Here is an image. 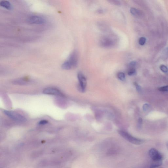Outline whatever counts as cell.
Listing matches in <instances>:
<instances>
[{
    "label": "cell",
    "mask_w": 168,
    "mask_h": 168,
    "mask_svg": "<svg viewBox=\"0 0 168 168\" xmlns=\"http://www.w3.org/2000/svg\"><path fill=\"white\" fill-rule=\"evenodd\" d=\"M159 90L161 92H168V86L160 87Z\"/></svg>",
    "instance_id": "obj_18"
},
{
    "label": "cell",
    "mask_w": 168,
    "mask_h": 168,
    "mask_svg": "<svg viewBox=\"0 0 168 168\" xmlns=\"http://www.w3.org/2000/svg\"><path fill=\"white\" fill-rule=\"evenodd\" d=\"M163 168V167H160V168Z\"/></svg>",
    "instance_id": "obj_25"
},
{
    "label": "cell",
    "mask_w": 168,
    "mask_h": 168,
    "mask_svg": "<svg viewBox=\"0 0 168 168\" xmlns=\"http://www.w3.org/2000/svg\"><path fill=\"white\" fill-rule=\"evenodd\" d=\"M0 5L3 7L8 10H11L13 9L12 5L10 2L7 1H2L0 2Z\"/></svg>",
    "instance_id": "obj_8"
},
{
    "label": "cell",
    "mask_w": 168,
    "mask_h": 168,
    "mask_svg": "<svg viewBox=\"0 0 168 168\" xmlns=\"http://www.w3.org/2000/svg\"><path fill=\"white\" fill-rule=\"evenodd\" d=\"M142 119L141 118H140L138 122L137 126L138 128H141L142 125Z\"/></svg>",
    "instance_id": "obj_20"
},
{
    "label": "cell",
    "mask_w": 168,
    "mask_h": 168,
    "mask_svg": "<svg viewBox=\"0 0 168 168\" xmlns=\"http://www.w3.org/2000/svg\"><path fill=\"white\" fill-rule=\"evenodd\" d=\"M66 61L70 64L72 68L75 67L77 65L78 61V54L77 52H73L69 55Z\"/></svg>",
    "instance_id": "obj_5"
},
{
    "label": "cell",
    "mask_w": 168,
    "mask_h": 168,
    "mask_svg": "<svg viewBox=\"0 0 168 168\" xmlns=\"http://www.w3.org/2000/svg\"><path fill=\"white\" fill-rule=\"evenodd\" d=\"M109 1L110 3L115 5L119 6L120 5H121L120 1H117V0H110V1Z\"/></svg>",
    "instance_id": "obj_17"
},
{
    "label": "cell",
    "mask_w": 168,
    "mask_h": 168,
    "mask_svg": "<svg viewBox=\"0 0 168 168\" xmlns=\"http://www.w3.org/2000/svg\"><path fill=\"white\" fill-rule=\"evenodd\" d=\"M136 74V71L134 68H130L128 72V74L130 76L135 75Z\"/></svg>",
    "instance_id": "obj_14"
},
{
    "label": "cell",
    "mask_w": 168,
    "mask_h": 168,
    "mask_svg": "<svg viewBox=\"0 0 168 168\" xmlns=\"http://www.w3.org/2000/svg\"><path fill=\"white\" fill-rule=\"evenodd\" d=\"M102 45L105 47H109L111 46L113 44V42L111 40L109 39L105 38L103 39L102 41H101Z\"/></svg>",
    "instance_id": "obj_11"
},
{
    "label": "cell",
    "mask_w": 168,
    "mask_h": 168,
    "mask_svg": "<svg viewBox=\"0 0 168 168\" xmlns=\"http://www.w3.org/2000/svg\"><path fill=\"white\" fill-rule=\"evenodd\" d=\"M137 65V63L135 61H133L131 62L130 63L129 66L130 68H134Z\"/></svg>",
    "instance_id": "obj_21"
},
{
    "label": "cell",
    "mask_w": 168,
    "mask_h": 168,
    "mask_svg": "<svg viewBox=\"0 0 168 168\" xmlns=\"http://www.w3.org/2000/svg\"><path fill=\"white\" fill-rule=\"evenodd\" d=\"M78 78L79 82V89L82 92H84L86 86V79L81 72L78 74Z\"/></svg>",
    "instance_id": "obj_6"
},
{
    "label": "cell",
    "mask_w": 168,
    "mask_h": 168,
    "mask_svg": "<svg viewBox=\"0 0 168 168\" xmlns=\"http://www.w3.org/2000/svg\"><path fill=\"white\" fill-rule=\"evenodd\" d=\"M26 22L30 24L41 25L45 24L46 20L44 18L40 16H33L28 18Z\"/></svg>",
    "instance_id": "obj_3"
},
{
    "label": "cell",
    "mask_w": 168,
    "mask_h": 168,
    "mask_svg": "<svg viewBox=\"0 0 168 168\" xmlns=\"http://www.w3.org/2000/svg\"><path fill=\"white\" fill-rule=\"evenodd\" d=\"M117 77L121 81H124L125 80V74L123 72H119L117 74Z\"/></svg>",
    "instance_id": "obj_13"
},
{
    "label": "cell",
    "mask_w": 168,
    "mask_h": 168,
    "mask_svg": "<svg viewBox=\"0 0 168 168\" xmlns=\"http://www.w3.org/2000/svg\"><path fill=\"white\" fill-rule=\"evenodd\" d=\"M160 70L163 72L166 73L168 72V69L166 66L164 65H161L160 67Z\"/></svg>",
    "instance_id": "obj_16"
},
{
    "label": "cell",
    "mask_w": 168,
    "mask_h": 168,
    "mask_svg": "<svg viewBox=\"0 0 168 168\" xmlns=\"http://www.w3.org/2000/svg\"><path fill=\"white\" fill-rule=\"evenodd\" d=\"M43 93L47 95L57 96H63V94L59 90L56 88L49 87L43 90Z\"/></svg>",
    "instance_id": "obj_7"
},
{
    "label": "cell",
    "mask_w": 168,
    "mask_h": 168,
    "mask_svg": "<svg viewBox=\"0 0 168 168\" xmlns=\"http://www.w3.org/2000/svg\"><path fill=\"white\" fill-rule=\"evenodd\" d=\"M167 147L168 150V142L167 144Z\"/></svg>",
    "instance_id": "obj_24"
},
{
    "label": "cell",
    "mask_w": 168,
    "mask_h": 168,
    "mask_svg": "<svg viewBox=\"0 0 168 168\" xmlns=\"http://www.w3.org/2000/svg\"><path fill=\"white\" fill-rule=\"evenodd\" d=\"M134 84L136 88V90L138 92H141L142 91V88L141 86H140L136 82H135L134 83Z\"/></svg>",
    "instance_id": "obj_19"
},
{
    "label": "cell",
    "mask_w": 168,
    "mask_h": 168,
    "mask_svg": "<svg viewBox=\"0 0 168 168\" xmlns=\"http://www.w3.org/2000/svg\"><path fill=\"white\" fill-rule=\"evenodd\" d=\"M162 56V58L164 60H166L168 59V47L165 48L163 51Z\"/></svg>",
    "instance_id": "obj_12"
},
{
    "label": "cell",
    "mask_w": 168,
    "mask_h": 168,
    "mask_svg": "<svg viewBox=\"0 0 168 168\" xmlns=\"http://www.w3.org/2000/svg\"><path fill=\"white\" fill-rule=\"evenodd\" d=\"M162 164V161H153L152 162L147 165L146 168H156L161 166Z\"/></svg>",
    "instance_id": "obj_10"
},
{
    "label": "cell",
    "mask_w": 168,
    "mask_h": 168,
    "mask_svg": "<svg viewBox=\"0 0 168 168\" xmlns=\"http://www.w3.org/2000/svg\"><path fill=\"white\" fill-rule=\"evenodd\" d=\"M149 155L153 161H159L162 160L163 156L155 148H152L149 150Z\"/></svg>",
    "instance_id": "obj_4"
},
{
    "label": "cell",
    "mask_w": 168,
    "mask_h": 168,
    "mask_svg": "<svg viewBox=\"0 0 168 168\" xmlns=\"http://www.w3.org/2000/svg\"><path fill=\"white\" fill-rule=\"evenodd\" d=\"M130 12L133 16L136 17H140L142 15V13L141 11L134 8H131Z\"/></svg>",
    "instance_id": "obj_9"
},
{
    "label": "cell",
    "mask_w": 168,
    "mask_h": 168,
    "mask_svg": "<svg viewBox=\"0 0 168 168\" xmlns=\"http://www.w3.org/2000/svg\"><path fill=\"white\" fill-rule=\"evenodd\" d=\"M48 123V121L46 120H42L39 122V124L40 125H46Z\"/></svg>",
    "instance_id": "obj_23"
},
{
    "label": "cell",
    "mask_w": 168,
    "mask_h": 168,
    "mask_svg": "<svg viewBox=\"0 0 168 168\" xmlns=\"http://www.w3.org/2000/svg\"><path fill=\"white\" fill-rule=\"evenodd\" d=\"M119 134L123 138L128 142L136 145H140L142 144L144 142L143 140L137 138L132 136L128 133L123 130H119L118 131Z\"/></svg>",
    "instance_id": "obj_1"
},
{
    "label": "cell",
    "mask_w": 168,
    "mask_h": 168,
    "mask_svg": "<svg viewBox=\"0 0 168 168\" xmlns=\"http://www.w3.org/2000/svg\"><path fill=\"white\" fill-rule=\"evenodd\" d=\"M149 108V105L148 104H145L143 106V109L144 111H148Z\"/></svg>",
    "instance_id": "obj_22"
},
{
    "label": "cell",
    "mask_w": 168,
    "mask_h": 168,
    "mask_svg": "<svg viewBox=\"0 0 168 168\" xmlns=\"http://www.w3.org/2000/svg\"><path fill=\"white\" fill-rule=\"evenodd\" d=\"M5 114L12 120L19 122H24L26 121V119L21 115L13 111L5 110Z\"/></svg>",
    "instance_id": "obj_2"
},
{
    "label": "cell",
    "mask_w": 168,
    "mask_h": 168,
    "mask_svg": "<svg viewBox=\"0 0 168 168\" xmlns=\"http://www.w3.org/2000/svg\"><path fill=\"white\" fill-rule=\"evenodd\" d=\"M146 42V38L144 37H142L139 39V43L141 45H144L145 44Z\"/></svg>",
    "instance_id": "obj_15"
}]
</instances>
